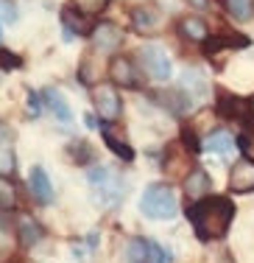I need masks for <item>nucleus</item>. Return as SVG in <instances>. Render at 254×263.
Returning <instances> with one entry per match:
<instances>
[{
	"label": "nucleus",
	"mask_w": 254,
	"mask_h": 263,
	"mask_svg": "<svg viewBox=\"0 0 254 263\" xmlns=\"http://www.w3.org/2000/svg\"><path fill=\"white\" fill-rule=\"evenodd\" d=\"M14 199H17L14 185H11L9 179L0 177V210H11L14 208Z\"/></svg>",
	"instance_id": "b1692460"
},
{
	"label": "nucleus",
	"mask_w": 254,
	"mask_h": 263,
	"mask_svg": "<svg viewBox=\"0 0 254 263\" xmlns=\"http://www.w3.org/2000/svg\"><path fill=\"white\" fill-rule=\"evenodd\" d=\"M126 260L129 263H151V241L142 238H132L126 249Z\"/></svg>",
	"instance_id": "6ab92c4d"
},
{
	"label": "nucleus",
	"mask_w": 254,
	"mask_h": 263,
	"mask_svg": "<svg viewBox=\"0 0 254 263\" xmlns=\"http://www.w3.org/2000/svg\"><path fill=\"white\" fill-rule=\"evenodd\" d=\"M45 104H48V109L53 112V118H56L59 123H70L73 121L70 104H67V98L61 96L59 90H45Z\"/></svg>",
	"instance_id": "f8f14e48"
},
{
	"label": "nucleus",
	"mask_w": 254,
	"mask_h": 263,
	"mask_svg": "<svg viewBox=\"0 0 254 263\" xmlns=\"http://www.w3.org/2000/svg\"><path fill=\"white\" fill-rule=\"evenodd\" d=\"M226 11L232 14V20L246 23L254 17V0H226Z\"/></svg>",
	"instance_id": "412c9836"
},
{
	"label": "nucleus",
	"mask_w": 254,
	"mask_h": 263,
	"mask_svg": "<svg viewBox=\"0 0 254 263\" xmlns=\"http://www.w3.org/2000/svg\"><path fill=\"white\" fill-rule=\"evenodd\" d=\"M84 121H87V126H90V129H95V126H98V121H95V115H87V118H84Z\"/></svg>",
	"instance_id": "2f4dec72"
},
{
	"label": "nucleus",
	"mask_w": 254,
	"mask_h": 263,
	"mask_svg": "<svg viewBox=\"0 0 254 263\" xmlns=\"http://www.w3.org/2000/svg\"><path fill=\"white\" fill-rule=\"evenodd\" d=\"M11 252H14V241H11V235L6 233L3 227H0V263H6L11 258Z\"/></svg>",
	"instance_id": "393cba45"
},
{
	"label": "nucleus",
	"mask_w": 254,
	"mask_h": 263,
	"mask_svg": "<svg viewBox=\"0 0 254 263\" xmlns=\"http://www.w3.org/2000/svg\"><path fill=\"white\" fill-rule=\"evenodd\" d=\"M0 65H3V67H17V65H20V59H17V56H6V53H0Z\"/></svg>",
	"instance_id": "c85d7f7f"
},
{
	"label": "nucleus",
	"mask_w": 254,
	"mask_h": 263,
	"mask_svg": "<svg viewBox=\"0 0 254 263\" xmlns=\"http://www.w3.org/2000/svg\"><path fill=\"white\" fill-rule=\"evenodd\" d=\"M243 45H249L246 36H209V40L204 42V53L215 56L218 51H224V48H243Z\"/></svg>",
	"instance_id": "dca6fc26"
},
{
	"label": "nucleus",
	"mask_w": 254,
	"mask_h": 263,
	"mask_svg": "<svg viewBox=\"0 0 254 263\" xmlns=\"http://www.w3.org/2000/svg\"><path fill=\"white\" fill-rule=\"evenodd\" d=\"M28 185H31V196H34L39 204H51L53 202V185H51V179H48V174H45L42 165L31 168Z\"/></svg>",
	"instance_id": "9d476101"
},
{
	"label": "nucleus",
	"mask_w": 254,
	"mask_h": 263,
	"mask_svg": "<svg viewBox=\"0 0 254 263\" xmlns=\"http://www.w3.org/2000/svg\"><path fill=\"white\" fill-rule=\"evenodd\" d=\"M39 238H42L39 224L28 216H20V241L26 243V247H34V243H39Z\"/></svg>",
	"instance_id": "aec40b11"
},
{
	"label": "nucleus",
	"mask_w": 254,
	"mask_h": 263,
	"mask_svg": "<svg viewBox=\"0 0 254 263\" xmlns=\"http://www.w3.org/2000/svg\"><path fill=\"white\" fill-rule=\"evenodd\" d=\"M109 76H112V84L126 87V90H137L140 87V73H137V67L132 65L129 56H115V59L109 62Z\"/></svg>",
	"instance_id": "0eeeda50"
},
{
	"label": "nucleus",
	"mask_w": 254,
	"mask_h": 263,
	"mask_svg": "<svg viewBox=\"0 0 254 263\" xmlns=\"http://www.w3.org/2000/svg\"><path fill=\"white\" fill-rule=\"evenodd\" d=\"M251 112H254V98H251Z\"/></svg>",
	"instance_id": "473e14b6"
},
{
	"label": "nucleus",
	"mask_w": 254,
	"mask_h": 263,
	"mask_svg": "<svg viewBox=\"0 0 254 263\" xmlns=\"http://www.w3.org/2000/svg\"><path fill=\"white\" fill-rule=\"evenodd\" d=\"M92 36V45H95V51H103V53H115L117 48H120L123 42V28L117 26V23H98L95 28L90 31Z\"/></svg>",
	"instance_id": "423d86ee"
},
{
	"label": "nucleus",
	"mask_w": 254,
	"mask_h": 263,
	"mask_svg": "<svg viewBox=\"0 0 254 263\" xmlns=\"http://www.w3.org/2000/svg\"><path fill=\"white\" fill-rule=\"evenodd\" d=\"M140 62H142V70H145L154 81H168L171 79V59H168V53H165V48L142 45L140 48Z\"/></svg>",
	"instance_id": "7ed1b4c3"
},
{
	"label": "nucleus",
	"mask_w": 254,
	"mask_h": 263,
	"mask_svg": "<svg viewBox=\"0 0 254 263\" xmlns=\"http://www.w3.org/2000/svg\"><path fill=\"white\" fill-rule=\"evenodd\" d=\"M209 187H213V179H209V174L204 171V168H196V171H190L187 177H184V193H187V199H207L209 196Z\"/></svg>",
	"instance_id": "9b49d317"
},
{
	"label": "nucleus",
	"mask_w": 254,
	"mask_h": 263,
	"mask_svg": "<svg viewBox=\"0 0 254 263\" xmlns=\"http://www.w3.org/2000/svg\"><path fill=\"white\" fill-rule=\"evenodd\" d=\"M0 36H3V31H0Z\"/></svg>",
	"instance_id": "72a5a7b5"
},
{
	"label": "nucleus",
	"mask_w": 254,
	"mask_h": 263,
	"mask_svg": "<svg viewBox=\"0 0 254 263\" xmlns=\"http://www.w3.org/2000/svg\"><path fill=\"white\" fill-rule=\"evenodd\" d=\"M209 3H213V0H190V6H193V9H207Z\"/></svg>",
	"instance_id": "7c9ffc66"
},
{
	"label": "nucleus",
	"mask_w": 254,
	"mask_h": 263,
	"mask_svg": "<svg viewBox=\"0 0 254 263\" xmlns=\"http://www.w3.org/2000/svg\"><path fill=\"white\" fill-rule=\"evenodd\" d=\"M179 31H182V36H187L193 42H207V36H209V26L201 17H184L179 23Z\"/></svg>",
	"instance_id": "4468645a"
},
{
	"label": "nucleus",
	"mask_w": 254,
	"mask_h": 263,
	"mask_svg": "<svg viewBox=\"0 0 254 263\" xmlns=\"http://www.w3.org/2000/svg\"><path fill=\"white\" fill-rule=\"evenodd\" d=\"M140 210H142V216L154 218V221H171L179 213L176 193H173L168 185L145 187V193H142V199H140Z\"/></svg>",
	"instance_id": "f03ea898"
},
{
	"label": "nucleus",
	"mask_w": 254,
	"mask_h": 263,
	"mask_svg": "<svg viewBox=\"0 0 254 263\" xmlns=\"http://www.w3.org/2000/svg\"><path fill=\"white\" fill-rule=\"evenodd\" d=\"M218 112H221L224 118H232V121H240V123L254 121L251 101L238 98V96H229V92H221V98H218Z\"/></svg>",
	"instance_id": "6e6552de"
},
{
	"label": "nucleus",
	"mask_w": 254,
	"mask_h": 263,
	"mask_svg": "<svg viewBox=\"0 0 254 263\" xmlns=\"http://www.w3.org/2000/svg\"><path fill=\"white\" fill-rule=\"evenodd\" d=\"M187 221L201 241H218L229 233L235 221V204L226 196H207L187 208Z\"/></svg>",
	"instance_id": "f257e3e1"
},
{
	"label": "nucleus",
	"mask_w": 254,
	"mask_h": 263,
	"mask_svg": "<svg viewBox=\"0 0 254 263\" xmlns=\"http://www.w3.org/2000/svg\"><path fill=\"white\" fill-rule=\"evenodd\" d=\"M182 87H184V96H190V98H204V96H207V79H204L198 70H187V73H184Z\"/></svg>",
	"instance_id": "a211bd4d"
},
{
	"label": "nucleus",
	"mask_w": 254,
	"mask_h": 263,
	"mask_svg": "<svg viewBox=\"0 0 254 263\" xmlns=\"http://www.w3.org/2000/svg\"><path fill=\"white\" fill-rule=\"evenodd\" d=\"M11 162H14V157H11V146H0V174H9L11 168Z\"/></svg>",
	"instance_id": "bb28decb"
},
{
	"label": "nucleus",
	"mask_w": 254,
	"mask_h": 263,
	"mask_svg": "<svg viewBox=\"0 0 254 263\" xmlns=\"http://www.w3.org/2000/svg\"><path fill=\"white\" fill-rule=\"evenodd\" d=\"M0 20H3V23H14L17 20L14 0H0Z\"/></svg>",
	"instance_id": "a878e982"
},
{
	"label": "nucleus",
	"mask_w": 254,
	"mask_h": 263,
	"mask_svg": "<svg viewBox=\"0 0 254 263\" xmlns=\"http://www.w3.org/2000/svg\"><path fill=\"white\" fill-rule=\"evenodd\" d=\"M28 109L34 112V115H36V112H39V96H34V92H31V96H28Z\"/></svg>",
	"instance_id": "c756f323"
},
{
	"label": "nucleus",
	"mask_w": 254,
	"mask_h": 263,
	"mask_svg": "<svg viewBox=\"0 0 254 263\" xmlns=\"http://www.w3.org/2000/svg\"><path fill=\"white\" fill-rule=\"evenodd\" d=\"M229 187L235 193H251L254 191V160H238L229 171Z\"/></svg>",
	"instance_id": "1a4fd4ad"
},
{
	"label": "nucleus",
	"mask_w": 254,
	"mask_h": 263,
	"mask_svg": "<svg viewBox=\"0 0 254 263\" xmlns=\"http://www.w3.org/2000/svg\"><path fill=\"white\" fill-rule=\"evenodd\" d=\"M61 23H65V40H70L73 36V31H76V34H90V26H87V20H84V14H78L76 9H65L61 11Z\"/></svg>",
	"instance_id": "f3484780"
},
{
	"label": "nucleus",
	"mask_w": 254,
	"mask_h": 263,
	"mask_svg": "<svg viewBox=\"0 0 254 263\" xmlns=\"http://www.w3.org/2000/svg\"><path fill=\"white\" fill-rule=\"evenodd\" d=\"M90 182L95 185V193L98 199H101L103 204H115L117 199L123 196V187H120V179H117L115 171H109V168L98 165L90 171Z\"/></svg>",
	"instance_id": "20e7f679"
},
{
	"label": "nucleus",
	"mask_w": 254,
	"mask_h": 263,
	"mask_svg": "<svg viewBox=\"0 0 254 263\" xmlns=\"http://www.w3.org/2000/svg\"><path fill=\"white\" fill-rule=\"evenodd\" d=\"M107 6H109V0H70V9H76L78 14H84V17L101 14Z\"/></svg>",
	"instance_id": "5701e85b"
},
{
	"label": "nucleus",
	"mask_w": 254,
	"mask_h": 263,
	"mask_svg": "<svg viewBox=\"0 0 254 263\" xmlns=\"http://www.w3.org/2000/svg\"><path fill=\"white\" fill-rule=\"evenodd\" d=\"M92 104H95L98 115L107 123L117 121L120 112H123V101H120V96H117L115 84H98L95 90H92Z\"/></svg>",
	"instance_id": "39448f33"
},
{
	"label": "nucleus",
	"mask_w": 254,
	"mask_h": 263,
	"mask_svg": "<svg viewBox=\"0 0 254 263\" xmlns=\"http://www.w3.org/2000/svg\"><path fill=\"white\" fill-rule=\"evenodd\" d=\"M235 148V137L229 132H213V135L204 137V152H213V154H229Z\"/></svg>",
	"instance_id": "2eb2a0df"
},
{
	"label": "nucleus",
	"mask_w": 254,
	"mask_h": 263,
	"mask_svg": "<svg viewBox=\"0 0 254 263\" xmlns=\"http://www.w3.org/2000/svg\"><path fill=\"white\" fill-rule=\"evenodd\" d=\"M132 23H134V28H137L140 34H154L157 26H159V14H157L154 6H140V9H134Z\"/></svg>",
	"instance_id": "ddd939ff"
},
{
	"label": "nucleus",
	"mask_w": 254,
	"mask_h": 263,
	"mask_svg": "<svg viewBox=\"0 0 254 263\" xmlns=\"http://www.w3.org/2000/svg\"><path fill=\"white\" fill-rule=\"evenodd\" d=\"M151 263H171V252L159 243H151Z\"/></svg>",
	"instance_id": "cd10ccee"
},
{
	"label": "nucleus",
	"mask_w": 254,
	"mask_h": 263,
	"mask_svg": "<svg viewBox=\"0 0 254 263\" xmlns=\"http://www.w3.org/2000/svg\"><path fill=\"white\" fill-rule=\"evenodd\" d=\"M103 143H107L109 148L117 154V157H123V160H134V152H132V146H129L123 137H115L109 129H103Z\"/></svg>",
	"instance_id": "4be33fe9"
}]
</instances>
